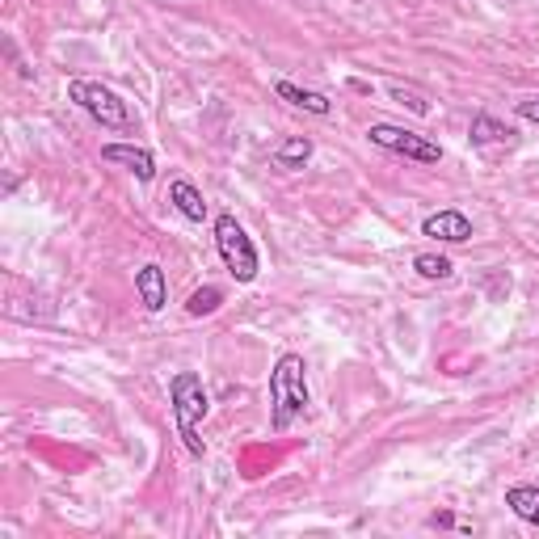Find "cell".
<instances>
[{
    "label": "cell",
    "mask_w": 539,
    "mask_h": 539,
    "mask_svg": "<svg viewBox=\"0 0 539 539\" xmlns=\"http://www.w3.org/2000/svg\"><path fill=\"white\" fill-rule=\"evenodd\" d=\"M304 354H283L270 371V426L283 434L295 426V417L308 409V379Z\"/></svg>",
    "instance_id": "6da1fadb"
},
{
    "label": "cell",
    "mask_w": 539,
    "mask_h": 539,
    "mask_svg": "<svg viewBox=\"0 0 539 539\" xmlns=\"http://www.w3.org/2000/svg\"><path fill=\"white\" fill-rule=\"evenodd\" d=\"M169 401H173L177 434H182L186 451L203 459V455H207V443L198 438V426H203V417H207V409H211L203 379H198L194 371H177V375H173V384H169Z\"/></svg>",
    "instance_id": "7a4b0ae2"
},
{
    "label": "cell",
    "mask_w": 539,
    "mask_h": 539,
    "mask_svg": "<svg viewBox=\"0 0 539 539\" xmlns=\"http://www.w3.org/2000/svg\"><path fill=\"white\" fill-rule=\"evenodd\" d=\"M68 97L93 118V123H102L106 131H123V135L135 131V114L127 110L123 97H118L114 89H106L102 81H85V76H76V81H68Z\"/></svg>",
    "instance_id": "3957f363"
},
{
    "label": "cell",
    "mask_w": 539,
    "mask_h": 539,
    "mask_svg": "<svg viewBox=\"0 0 539 539\" xmlns=\"http://www.w3.org/2000/svg\"><path fill=\"white\" fill-rule=\"evenodd\" d=\"M215 249H219V257H224V266L236 283H253L257 278V249H253L249 232L241 228V219H236L232 211L215 215Z\"/></svg>",
    "instance_id": "277c9868"
},
{
    "label": "cell",
    "mask_w": 539,
    "mask_h": 539,
    "mask_svg": "<svg viewBox=\"0 0 539 539\" xmlns=\"http://www.w3.org/2000/svg\"><path fill=\"white\" fill-rule=\"evenodd\" d=\"M371 144H379L384 152H396V156H409L417 165H438L443 161V148L434 144L426 135H413L405 127H392V123H371Z\"/></svg>",
    "instance_id": "5b68a950"
},
{
    "label": "cell",
    "mask_w": 539,
    "mask_h": 539,
    "mask_svg": "<svg viewBox=\"0 0 539 539\" xmlns=\"http://www.w3.org/2000/svg\"><path fill=\"white\" fill-rule=\"evenodd\" d=\"M422 236H434V241H447V245H464V241H472V219L464 211H434L422 219Z\"/></svg>",
    "instance_id": "8992f818"
},
{
    "label": "cell",
    "mask_w": 539,
    "mask_h": 539,
    "mask_svg": "<svg viewBox=\"0 0 539 539\" xmlns=\"http://www.w3.org/2000/svg\"><path fill=\"white\" fill-rule=\"evenodd\" d=\"M102 161L106 165H123L127 173L139 177V182H152V177H156V156L148 148H139V144H106Z\"/></svg>",
    "instance_id": "52a82bcc"
},
{
    "label": "cell",
    "mask_w": 539,
    "mask_h": 539,
    "mask_svg": "<svg viewBox=\"0 0 539 539\" xmlns=\"http://www.w3.org/2000/svg\"><path fill=\"white\" fill-rule=\"evenodd\" d=\"M135 291H139V304H144L148 312H165V304H169V278H165V270L156 262L135 270Z\"/></svg>",
    "instance_id": "ba28073f"
},
{
    "label": "cell",
    "mask_w": 539,
    "mask_h": 539,
    "mask_svg": "<svg viewBox=\"0 0 539 539\" xmlns=\"http://www.w3.org/2000/svg\"><path fill=\"white\" fill-rule=\"evenodd\" d=\"M169 203L182 211L190 224H203V219H207V198H203V190L190 182V177H173V182H169Z\"/></svg>",
    "instance_id": "9c48e42d"
},
{
    "label": "cell",
    "mask_w": 539,
    "mask_h": 539,
    "mask_svg": "<svg viewBox=\"0 0 539 539\" xmlns=\"http://www.w3.org/2000/svg\"><path fill=\"white\" fill-rule=\"evenodd\" d=\"M274 93L283 97V102H291L295 110H308V114H321V118L333 110V102H329L325 93H316V89H299V85H291V81H278V85H274Z\"/></svg>",
    "instance_id": "30bf717a"
},
{
    "label": "cell",
    "mask_w": 539,
    "mask_h": 539,
    "mask_svg": "<svg viewBox=\"0 0 539 539\" xmlns=\"http://www.w3.org/2000/svg\"><path fill=\"white\" fill-rule=\"evenodd\" d=\"M514 131L506 123H497L493 114H476L472 118V144L476 148H489V144H510Z\"/></svg>",
    "instance_id": "8fae6325"
},
{
    "label": "cell",
    "mask_w": 539,
    "mask_h": 539,
    "mask_svg": "<svg viewBox=\"0 0 539 539\" xmlns=\"http://www.w3.org/2000/svg\"><path fill=\"white\" fill-rule=\"evenodd\" d=\"M506 506L523 518V523H531V527H539V485H514L510 493H506Z\"/></svg>",
    "instance_id": "7c38bea8"
},
{
    "label": "cell",
    "mask_w": 539,
    "mask_h": 539,
    "mask_svg": "<svg viewBox=\"0 0 539 539\" xmlns=\"http://www.w3.org/2000/svg\"><path fill=\"white\" fill-rule=\"evenodd\" d=\"M274 161H278V169H304L312 161V139L308 135H295V139H287V144H278L274 148Z\"/></svg>",
    "instance_id": "4fadbf2b"
},
{
    "label": "cell",
    "mask_w": 539,
    "mask_h": 539,
    "mask_svg": "<svg viewBox=\"0 0 539 539\" xmlns=\"http://www.w3.org/2000/svg\"><path fill=\"white\" fill-rule=\"evenodd\" d=\"M413 270L422 274V278H430V283H443V278H451V262L443 253H417L413 257Z\"/></svg>",
    "instance_id": "5bb4252c"
},
{
    "label": "cell",
    "mask_w": 539,
    "mask_h": 539,
    "mask_svg": "<svg viewBox=\"0 0 539 539\" xmlns=\"http://www.w3.org/2000/svg\"><path fill=\"white\" fill-rule=\"evenodd\" d=\"M219 304H224V291H219V287H198V291L190 295L186 312H190V316H211Z\"/></svg>",
    "instance_id": "9a60e30c"
},
{
    "label": "cell",
    "mask_w": 539,
    "mask_h": 539,
    "mask_svg": "<svg viewBox=\"0 0 539 539\" xmlns=\"http://www.w3.org/2000/svg\"><path fill=\"white\" fill-rule=\"evenodd\" d=\"M518 118L539 127V97H527V102H518Z\"/></svg>",
    "instance_id": "2e32d148"
},
{
    "label": "cell",
    "mask_w": 539,
    "mask_h": 539,
    "mask_svg": "<svg viewBox=\"0 0 539 539\" xmlns=\"http://www.w3.org/2000/svg\"><path fill=\"white\" fill-rule=\"evenodd\" d=\"M451 523H455L451 514H434V518H430V527H451Z\"/></svg>",
    "instance_id": "e0dca14e"
}]
</instances>
